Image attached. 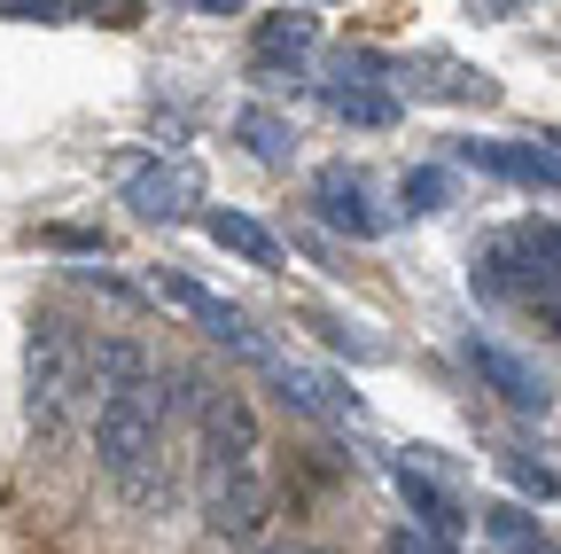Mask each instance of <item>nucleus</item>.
<instances>
[{
  "label": "nucleus",
  "instance_id": "nucleus-1",
  "mask_svg": "<svg viewBox=\"0 0 561 554\" xmlns=\"http://www.w3.org/2000/svg\"><path fill=\"white\" fill-rule=\"evenodd\" d=\"M87 391H94V453H102L110 484L125 493V508L164 516L180 500V468L164 461V422H172L164 375L149 368V352L133 336H110V343H94Z\"/></svg>",
  "mask_w": 561,
  "mask_h": 554
},
{
  "label": "nucleus",
  "instance_id": "nucleus-2",
  "mask_svg": "<svg viewBox=\"0 0 561 554\" xmlns=\"http://www.w3.org/2000/svg\"><path fill=\"white\" fill-rule=\"evenodd\" d=\"M87 368H94V343L70 328L62 313L32 320V343H24V391H32V430L55 438L70 422V406L87 398Z\"/></svg>",
  "mask_w": 561,
  "mask_h": 554
},
{
  "label": "nucleus",
  "instance_id": "nucleus-3",
  "mask_svg": "<svg viewBox=\"0 0 561 554\" xmlns=\"http://www.w3.org/2000/svg\"><path fill=\"white\" fill-rule=\"evenodd\" d=\"M257 453H265V438H257L250 398L242 391H203V406H195V484L203 493H219L234 476H265Z\"/></svg>",
  "mask_w": 561,
  "mask_h": 554
},
{
  "label": "nucleus",
  "instance_id": "nucleus-4",
  "mask_svg": "<svg viewBox=\"0 0 561 554\" xmlns=\"http://www.w3.org/2000/svg\"><path fill=\"white\" fill-rule=\"evenodd\" d=\"M117 180H125L133 219H149V227H180L203 203V165L195 157H125Z\"/></svg>",
  "mask_w": 561,
  "mask_h": 554
},
{
  "label": "nucleus",
  "instance_id": "nucleus-5",
  "mask_svg": "<svg viewBox=\"0 0 561 554\" xmlns=\"http://www.w3.org/2000/svg\"><path fill=\"white\" fill-rule=\"evenodd\" d=\"M157 297L164 305H180L210 343H227V352H242V360H257V368H273V343L250 328V313L242 305H227L219 290H203V282H187V273H164V282H157Z\"/></svg>",
  "mask_w": 561,
  "mask_h": 554
},
{
  "label": "nucleus",
  "instance_id": "nucleus-6",
  "mask_svg": "<svg viewBox=\"0 0 561 554\" xmlns=\"http://www.w3.org/2000/svg\"><path fill=\"white\" fill-rule=\"evenodd\" d=\"M460 165L500 172V180L538 188V195H561V142L553 133H538V142H460Z\"/></svg>",
  "mask_w": 561,
  "mask_h": 554
},
{
  "label": "nucleus",
  "instance_id": "nucleus-7",
  "mask_svg": "<svg viewBox=\"0 0 561 554\" xmlns=\"http://www.w3.org/2000/svg\"><path fill=\"white\" fill-rule=\"evenodd\" d=\"M312 212H320L335 235H351V242L382 235V212L367 203V172H359V165H320V172H312Z\"/></svg>",
  "mask_w": 561,
  "mask_h": 554
},
{
  "label": "nucleus",
  "instance_id": "nucleus-8",
  "mask_svg": "<svg viewBox=\"0 0 561 554\" xmlns=\"http://www.w3.org/2000/svg\"><path fill=\"white\" fill-rule=\"evenodd\" d=\"M265 516H273V484L265 476H234V484H219V493H203V531L227 539V546L257 539Z\"/></svg>",
  "mask_w": 561,
  "mask_h": 554
},
{
  "label": "nucleus",
  "instance_id": "nucleus-9",
  "mask_svg": "<svg viewBox=\"0 0 561 554\" xmlns=\"http://www.w3.org/2000/svg\"><path fill=\"white\" fill-rule=\"evenodd\" d=\"M468 368L500 391L507 406H523V414H546L553 406V391H546V375L523 360V352H507V343H491V336H468Z\"/></svg>",
  "mask_w": 561,
  "mask_h": 554
},
{
  "label": "nucleus",
  "instance_id": "nucleus-10",
  "mask_svg": "<svg viewBox=\"0 0 561 554\" xmlns=\"http://www.w3.org/2000/svg\"><path fill=\"white\" fill-rule=\"evenodd\" d=\"M273 383H280V398H289L297 414H312V422H359V414H367L328 368H305V360H280L273 352Z\"/></svg>",
  "mask_w": 561,
  "mask_h": 554
},
{
  "label": "nucleus",
  "instance_id": "nucleus-11",
  "mask_svg": "<svg viewBox=\"0 0 561 554\" xmlns=\"http://www.w3.org/2000/svg\"><path fill=\"white\" fill-rule=\"evenodd\" d=\"M312 47H320V9H265V16H257V39H250L257 71H280V63H305Z\"/></svg>",
  "mask_w": 561,
  "mask_h": 554
},
{
  "label": "nucleus",
  "instance_id": "nucleus-12",
  "mask_svg": "<svg viewBox=\"0 0 561 554\" xmlns=\"http://www.w3.org/2000/svg\"><path fill=\"white\" fill-rule=\"evenodd\" d=\"M398 493H405V508L421 516V539H430V546H453V539H460V500L445 493L437 476H421L413 461H398Z\"/></svg>",
  "mask_w": 561,
  "mask_h": 554
},
{
  "label": "nucleus",
  "instance_id": "nucleus-13",
  "mask_svg": "<svg viewBox=\"0 0 561 554\" xmlns=\"http://www.w3.org/2000/svg\"><path fill=\"white\" fill-rule=\"evenodd\" d=\"M320 102H328L343 125H367V133L398 125V94H390V87H367V79H328Z\"/></svg>",
  "mask_w": 561,
  "mask_h": 554
},
{
  "label": "nucleus",
  "instance_id": "nucleus-14",
  "mask_svg": "<svg viewBox=\"0 0 561 554\" xmlns=\"http://www.w3.org/2000/svg\"><path fill=\"white\" fill-rule=\"evenodd\" d=\"M413 71H430V79H398V87L430 94V102H500V87H491L483 71H468V63H445V55H430V63H413Z\"/></svg>",
  "mask_w": 561,
  "mask_h": 554
},
{
  "label": "nucleus",
  "instance_id": "nucleus-15",
  "mask_svg": "<svg viewBox=\"0 0 561 554\" xmlns=\"http://www.w3.org/2000/svg\"><path fill=\"white\" fill-rule=\"evenodd\" d=\"M234 133H242V149H250L257 165H273V172L297 157V125L280 117V110H265V102H250V110L234 117Z\"/></svg>",
  "mask_w": 561,
  "mask_h": 554
},
{
  "label": "nucleus",
  "instance_id": "nucleus-16",
  "mask_svg": "<svg viewBox=\"0 0 561 554\" xmlns=\"http://www.w3.org/2000/svg\"><path fill=\"white\" fill-rule=\"evenodd\" d=\"M203 227H210V242H219V250H234V258H242V265H257V273H273V265H280V242H273L250 212H210Z\"/></svg>",
  "mask_w": 561,
  "mask_h": 554
},
{
  "label": "nucleus",
  "instance_id": "nucleus-17",
  "mask_svg": "<svg viewBox=\"0 0 561 554\" xmlns=\"http://www.w3.org/2000/svg\"><path fill=\"white\" fill-rule=\"evenodd\" d=\"M398 195H405V219H437L445 203H453V172L421 165V172H405V180H398Z\"/></svg>",
  "mask_w": 561,
  "mask_h": 554
},
{
  "label": "nucleus",
  "instance_id": "nucleus-18",
  "mask_svg": "<svg viewBox=\"0 0 561 554\" xmlns=\"http://www.w3.org/2000/svg\"><path fill=\"white\" fill-rule=\"evenodd\" d=\"M312 328H320V336L335 343V352H351L359 368H382V360H390V343H382V336H367L359 320H335V313H312Z\"/></svg>",
  "mask_w": 561,
  "mask_h": 554
},
{
  "label": "nucleus",
  "instance_id": "nucleus-19",
  "mask_svg": "<svg viewBox=\"0 0 561 554\" xmlns=\"http://www.w3.org/2000/svg\"><path fill=\"white\" fill-rule=\"evenodd\" d=\"M483 523H491V539H500V546H538V523L523 516V508H483Z\"/></svg>",
  "mask_w": 561,
  "mask_h": 554
},
{
  "label": "nucleus",
  "instance_id": "nucleus-20",
  "mask_svg": "<svg viewBox=\"0 0 561 554\" xmlns=\"http://www.w3.org/2000/svg\"><path fill=\"white\" fill-rule=\"evenodd\" d=\"M500 468L523 484V493H538V500H561V476H553V468H538V461H523V453H500Z\"/></svg>",
  "mask_w": 561,
  "mask_h": 554
},
{
  "label": "nucleus",
  "instance_id": "nucleus-21",
  "mask_svg": "<svg viewBox=\"0 0 561 554\" xmlns=\"http://www.w3.org/2000/svg\"><path fill=\"white\" fill-rule=\"evenodd\" d=\"M390 554H445V546H430L421 531H390Z\"/></svg>",
  "mask_w": 561,
  "mask_h": 554
},
{
  "label": "nucleus",
  "instance_id": "nucleus-22",
  "mask_svg": "<svg viewBox=\"0 0 561 554\" xmlns=\"http://www.w3.org/2000/svg\"><path fill=\"white\" fill-rule=\"evenodd\" d=\"M538 313H546V320H553V328H561V305H546V297H538Z\"/></svg>",
  "mask_w": 561,
  "mask_h": 554
},
{
  "label": "nucleus",
  "instance_id": "nucleus-23",
  "mask_svg": "<svg viewBox=\"0 0 561 554\" xmlns=\"http://www.w3.org/2000/svg\"><path fill=\"white\" fill-rule=\"evenodd\" d=\"M523 554H561V546H553V539H538V546H523Z\"/></svg>",
  "mask_w": 561,
  "mask_h": 554
},
{
  "label": "nucleus",
  "instance_id": "nucleus-24",
  "mask_svg": "<svg viewBox=\"0 0 561 554\" xmlns=\"http://www.w3.org/2000/svg\"><path fill=\"white\" fill-rule=\"evenodd\" d=\"M273 554H312V546H273Z\"/></svg>",
  "mask_w": 561,
  "mask_h": 554
},
{
  "label": "nucleus",
  "instance_id": "nucleus-25",
  "mask_svg": "<svg viewBox=\"0 0 561 554\" xmlns=\"http://www.w3.org/2000/svg\"><path fill=\"white\" fill-rule=\"evenodd\" d=\"M553 242H561V235H553Z\"/></svg>",
  "mask_w": 561,
  "mask_h": 554
}]
</instances>
